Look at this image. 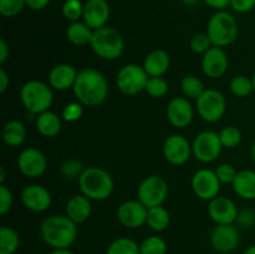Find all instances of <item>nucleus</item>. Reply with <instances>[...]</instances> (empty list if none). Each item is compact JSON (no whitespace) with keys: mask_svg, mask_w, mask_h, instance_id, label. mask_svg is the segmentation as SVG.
Here are the masks:
<instances>
[{"mask_svg":"<svg viewBox=\"0 0 255 254\" xmlns=\"http://www.w3.org/2000/svg\"><path fill=\"white\" fill-rule=\"evenodd\" d=\"M72 91L77 102L82 106L96 107L106 101L109 96V84L104 74L87 67L79 71Z\"/></svg>","mask_w":255,"mask_h":254,"instance_id":"f257e3e1","label":"nucleus"},{"mask_svg":"<svg viewBox=\"0 0 255 254\" xmlns=\"http://www.w3.org/2000/svg\"><path fill=\"white\" fill-rule=\"evenodd\" d=\"M40 236L52 249H70L77 238V224L66 214H52L40 224Z\"/></svg>","mask_w":255,"mask_h":254,"instance_id":"f03ea898","label":"nucleus"},{"mask_svg":"<svg viewBox=\"0 0 255 254\" xmlns=\"http://www.w3.org/2000/svg\"><path fill=\"white\" fill-rule=\"evenodd\" d=\"M80 191L91 201H105L114 192L115 182L106 169L97 166L86 167L79 178Z\"/></svg>","mask_w":255,"mask_h":254,"instance_id":"7ed1b4c3","label":"nucleus"},{"mask_svg":"<svg viewBox=\"0 0 255 254\" xmlns=\"http://www.w3.org/2000/svg\"><path fill=\"white\" fill-rule=\"evenodd\" d=\"M238 22L231 12L226 10L214 12L208 21L207 34L212 45L218 47L229 46L238 37Z\"/></svg>","mask_w":255,"mask_h":254,"instance_id":"20e7f679","label":"nucleus"},{"mask_svg":"<svg viewBox=\"0 0 255 254\" xmlns=\"http://www.w3.org/2000/svg\"><path fill=\"white\" fill-rule=\"evenodd\" d=\"M52 87L39 80H30L20 90V100L29 112L40 115L49 111L54 102Z\"/></svg>","mask_w":255,"mask_h":254,"instance_id":"39448f33","label":"nucleus"},{"mask_svg":"<svg viewBox=\"0 0 255 254\" xmlns=\"http://www.w3.org/2000/svg\"><path fill=\"white\" fill-rule=\"evenodd\" d=\"M91 49L95 54L104 60H116L122 55L125 49V41L122 35L116 29L110 26L100 27L94 30Z\"/></svg>","mask_w":255,"mask_h":254,"instance_id":"423d86ee","label":"nucleus"},{"mask_svg":"<svg viewBox=\"0 0 255 254\" xmlns=\"http://www.w3.org/2000/svg\"><path fill=\"white\" fill-rule=\"evenodd\" d=\"M148 79L149 76L143 66H139L137 64H128L122 66L117 72L116 85L124 95L133 96L146 90Z\"/></svg>","mask_w":255,"mask_h":254,"instance_id":"0eeeda50","label":"nucleus"},{"mask_svg":"<svg viewBox=\"0 0 255 254\" xmlns=\"http://www.w3.org/2000/svg\"><path fill=\"white\" fill-rule=\"evenodd\" d=\"M168 196V184L159 176H148L139 183L137 198L147 208H153L163 204Z\"/></svg>","mask_w":255,"mask_h":254,"instance_id":"6e6552de","label":"nucleus"},{"mask_svg":"<svg viewBox=\"0 0 255 254\" xmlns=\"http://www.w3.org/2000/svg\"><path fill=\"white\" fill-rule=\"evenodd\" d=\"M226 97L218 90H204L203 94L197 99V111L206 122H218L226 114Z\"/></svg>","mask_w":255,"mask_h":254,"instance_id":"1a4fd4ad","label":"nucleus"},{"mask_svg":"<svg viewBox=\"0 0 255 254\" xmlns=\"http://www.w3.org/2000/svg\"><path fill=\"white\" fill-rule=\"evenodd\" d=\"M223 144L219 133L214 131H203L198 133L192 143L194 157L202 163H211L221 154Z\"/></svg>","mask_w":255,"mask_h":254,"instance_id":"9d476101","label":"nucleus"},{"mask_svg":"<svg viewBox=\"0 0 255 254\" xmlns=\"http://www.w3.org/2000/svg\"><path fill=\"white\" fill-rule=\"evenodd\" d=\"M221 184L216 172L208 168L199 169L192 177V189L203 201H212L218 197Z\"/></svg>","mask_w":255,"mask_h":254,"instance_id":"9b49d317","label":"nucleus"},{"mask_svg":"<svg viewBox=\"0 0 255 254\" xmlns=\"http://www.w3.org/2000/svg\"><path fill=\"white\" fill-rule=\"evenodd\" d=\"M47 161L45 154L35 147H29L20 152L17 168L27 178H37L46 171Z\"/></svg>","mask_w":255,"mask_h":254,"instance_id":"f8f14e48","label":"nucleus"},{"mask_svg":"<svg viewBox=\"0 0 255 254\" xmlns=\"http://www.w3.org/2000/svg\"><path fill=\"white\" fill-rule=\"evenodd\" d=\"M241 242L239 232L233 224H217L211 234V246L218 253L228 254L236 251Z\"/></svg>","mask_w":255,"mask_h":254,"instance_id":"ddd939ff","label":"nucleus"},{"mask_svg":"<svg viewBox=\"0 0 255 254\" xmlns=\"http://www.w3.org/2000/svg\"><path fill=\"white\" fill-rule=\"evenodd\" d=\"M192 144L182 134H171L163 144V154L167 161L174 166H182L191 158Z\"/></svg>","mask_w":255,"mask_h":254,"instance_id":"4468645a","label":"nucleus"},{"mask_svg":"<svg viewBox=\"0 0 255 254\" xmlns=\"http://www.w3.org/2000/svg\"><path fill=\"white\" fill-rule=\"evenodd\" d=\"M148 208L139 201H127L120 204L117 209V219L124 227L136 229L147 223Z\"/></svg>","mask_w":255,"mask_h":254,"instance_id":"2eb2a0df","label":"nucleus"},{"mask_svg":"<svg viewBox=\"0 0 255 254\" xmlns=\"http://www.w3.org/2000/svg\"><path fill=\"white\" fill-rule=\"evenodd\" d=\"M21 202L31 212H45L51 206L52 197L41 184H29L21 192Z\"/></svg>","mask_w":255,"mask_h":254,"instance_id":"dca6fc26","label":"nucleus"},{"mask_svg":"<svg viewBox=\"0 0 255 254\" xmlns=\"http://www.w3.org/2000/svg\"><path fill=\"white\" fill-rule=\"evenodd\" d=\"M193 107L186 97H174L167 105V119L172 126L184 128L193 121Z\"/></svg>","mask_w":255,"mask_h":254,"instance_id":"f3484780","label":"nucleus"},{"mask_svg":"<svg viewBox=\"0 0 255 254\" xmlns=\"http://www.w3.org/2000/svg\"><path fill=\"white\" fill-rule=\"evenodd\" d=\"M208 213L212 221L217 224H233L237 222L239 212L232 199L228 197L218 196L209 201Z\"/></svg>","mask_w":255,"mask_h":254,"instance_id":"a211bd4d","label":"nucleus"},{"mask_svg":"<svg viewBox=\"0 0 255 254\" xmlns=\"http://www.w3.org/2000/svg\"><path fill=\"white\" fill-rule=\"evenodd\" d=\"M111 15V7L107 0H87L84 7V21L91 27L97 30L107 26V21Z\"/></svg>","mask_w":255,"mask_h":254,"instance_id":"6ab92c4d","label":"nucleus"},{"mask_svg":"<svg viewBox=\"0 0 255 254\" xmlns=\"http://www.w3.org/2000/svg\"><path fill=\"white\" fill-rule=\"evenodd\" d=\"M202 69L211 79H219L228 69V56L222 47L212 46L202 57Z\"/></svg>","mask_w":255,"mask_h":254,"instance_id":"aec40b11","label":"nucleus"},{"mask_svg":"<svg viewBox=\"0 0 255 254\" xmlns=\"http://www.w3.org/2000/svg\"><path fill=\"white\" fill-rule=\"evenodd\" d=\"M79 72L72 65L59 64L51 69L49 74L50 86L57 91H66L74 87Z\"/></svg>","mask_w":255,"mask_h":254,"instance_id":"412c9836","label":"nucleus"},{"mask_svg":"<svg viewBox=\"0 0 255 254\" xmlns=\"http://www.w3.org/2000/svg\"><path fill=\"white\" fill-rule=\"evenodd\" d=\"M66 216L76 224L84 223L90 218L92 212L91 199L87 198L84 194H75L70 197L66 202Z\"/></svg>","mask_w":255,"mask_h":254,"instance_id":"4be33fe9","label":"nucleus"},{"mask_svg":"<svg viewBox=\"0 0 255 254\" xmlns=\"http://www.w3.org/2000/svg\"><path fill=\"white\" fill-rule=\"evenodd\" d=\"M171 59L164 50L157 49L149 52L143 62V69L149 77H162L169 69Z\"/></svg>","mask_w":255,"mask_h":254,"instance_id":"5701e85b","label":"nucleus"},{"mask_svg":"<svg viewBox=\"0 0 255 254\" xmlns=\"http://www.w3.org/2000/svg\"><path fill=\"white\" fill-rule=\"evenodd\" d=\"M35 126L37 132L44 137H55L60 133L62 127L61 119L57 114L52 111H45L42 114L36 115Z\"/></svg>","mask_w":255,"mask_h":254,"instance_id":"b1692460","label":"nucleus"},{"mask_svg":"<svg viewBox=\"0 0 255 254\" xmlns=\"http://www.w3.org/2000/svg\"><path fill=\"white\" fill-rule=\"evenodd\" d=\"M234 192L244 199H255V172L252 169H242L233 181Z\"/></svg>","mask_w":255,"mask_h":254,"instance_id":"393cba45","label":"nucleus"},{"mask_svg":"<svg viewBox=\"0 0 255 254\" xmlns=\"http://www.w3.org/2000/svg\"><path fill=\"white\" fill-rule=\"evenodd\" d=\"M94 30L85 21H74L66 27V37L72 45L84 46L91 42Z\"/></svg>","mask_w":255,"mask_h":254,"instance_id":"a878e982","label":"nucleus"},{"mask_svg":"<svg viewBox=\"0 0 255 254\" xmlns=\"http://www.w3.org/2000/svg\"><path fill=\"white\" fill-rule=\"evenodd\" d=\"M25 137H26V128L24 124L17 120H11L2 127V139L6 146L19 147L25 141Z\"/></svg>","mask_w":255,"mask_h":254,"instance_id":"bb28decb","label":"nucleus"},{"mask_svg":"<svg viewBox=\"0 0 255 254\" xmlns=\"http://www.w3.org/2000/svg\"><path fill=\"white\" fill-rule=\"evenodd\" d=\"M171 223L169 212L164 207L158 206L148 209L147 213V226L154 232H163L168 228Z\"/></svg>","mask_w":255,"mask_h":254,"instance_id":"cd10ccee","label":"nucleus"},{"mask_svg":"<svg viewBox=\"0 0 255 254\" xmlns=\"http://www.w3.org/2000/svg\"><path fill=\"white\" fill-rule=\"evenodd\" d=\"M19 247V233L10 227L2 226L0 228V254H15Z\"/></svg>","mask_w":255,"mask_h":254,"instance_id":"c85d7f7f","label":"nucleus"},{"mask_svg":"<svg viewBox=\"0 0 255 254\" xmlns=\"http://www.w3.org/2000/svg\"><path fill=\"white\" fill-rule=\"evenodd\" d=\"M106 254H141L139 244L133 239L121 237L117 238L107 247Z\"/></svg>","mask_w":255,"mask_h":254,"instance_id":"c756f323","label":"nucleus"},{"mask_svg":"<svg viewBox=\"0 0 255 254\" xmlns=\"http://www.w3.org/2000/svg\"><path fill=\"white\" fill-rule=\"evenodd\" d=\"M182 92L184 94V96L189 97V99H198L202 94L204 92V85L202 82L201 79H198L197 76L193 75H189V76L183 77L181 82Z\"/></svg>","mask_w":255,"mask_h":254,"instance_id":"7c9ffc66","label":"nucleus"},{"mask_svg":"<svg viewBox=\"0 0 255 254\" xmlns=\"http://www.w3.org/2000/svg\"><path fill=\"white\" fill-rule=\"evenodd\" d=\"M139 252L141 254H166L167 243L158 236L147 237L139 244Z\"/></svg>","mask_w":255,"mask_h":254,"instance_id":"2f4dec72","label":"nucleus"},{"mask_svg":"<svg viewBox=\"0 0 255 254\" xmlns=\"http://www.w3.org/2000/svg\"><path fill=\"white\" fill-rule=\"evenodd\" d=\"M229 87H231L232 94L236 95L237 97H247L254 91L252 79L244 76V75L234 76L233 79H232Z\"/></svg>","mask_w":255,"mask_h":254,"instance_id":"473e14b6","label":"nucleus"},{"mask_svg":"<svg viewBox=\"0 0 255 254\" xmlns=\"http://www.w3.org/2000/svg\"><path fill=\"white\" fill-rule=\"evenodd\" d=\"M84 7L85 4L81 0H65L61 11L65 19L69 21H80V19L84 16Z\"/></svg>","mask_w":255,"mask_h":254,"instance_id":"72a5a7b5","label":"nucleus"},{"mask_svg":"<svg viewBox=\"0 0 255 254\" xmlns=\"http://www.w3.org/2000/svg\"><path fill=\"white\" fill-rule=\"evenodd\" d=\"M168 82L163 77H149L144 91L154 99H161L168 92Z\"/></svg>","mask_w":255,"mask_h":254,"instance_id":"f704fd0d","label":"nucleus"},{"mask_svg":"<svg viewBox=\"0 0 255 254\" xmlns=\"http://www.w3.org/2000/svg\"><path fill=\"white\" fill-rule=\"evenodd\" d=\"M219 137H221V142L223 147H226V148H234V147H237L241 143L242 132L237 127L228 126L222 129Z\"/></svg>","mask_w":255,"mask_h":254,"instance_id":"c9c22d12","label":"nucleus"},{"mask_svg":"<svg viewBox=\"0 0 255 254\" xmlns=\"http://www.w3.org/2000/svg\"><path fill=\"white\" fill-rule=\"evenodd\" d=\"M26 6V0H0V14L4 17H14Z\"/></svg>","mask_w":255,"mask_h":254,"instance_id":"e433bc0d","label":"nucleus"},{"mask_svg":"<svg viewBox=\"0 0 255 254\" xmlns=\"http://www.w3.org/2000/svg\"><path fill=\"white\" fill-rule=\"evenodd\" d=\"M84 164H82L81 161L75 158H70L66 159L64 163L61 164V174L64 176V178L66 179H75L80 178L81 173L84 172Z\"/></svg>","mask_w":255,"mask_h":254,"instance_id":"4c0bfd02","label":"nucleus"},{"mask_svg":"<svg viewBox=\"0 0 255 254\" xmlns=\"http://www.w3.org/2000/svg\"><path fill=\"white\" fill-rule=\"evenodd\" d=\"M189 46H191L192 51H194L196 54H206L213 45H212V41L211 39H209L208 34L206 32V34L194 35L191 39Z\"/></svg>","mask_w":255,"mask_h":254,"instance_id":"58836bf2","label":"nucleus"},{"mask_svg":"<svg viewBox=\"0 0 255 254\" xmlns=\"http://www.w3.org/2000/svg\"><path fill=\"white\" fill-rule=\"evenodd\" d=\"M84 114V107L80 102H70L62 110V119L67 122H75L81 119Z\"/></svg>","mask_w":255,"mask_h":254,"instance_id":"ea45409f","label":"nucleus"},{"mask_svg":"<svg viewBox=\"0 0 255 254\" xmlns=\"http://www.w3.org/2000/svg\"><path fill=\"white\" fill-rule=\"evenodd\" d=\"M214 172H216L219 182L224 184L233 183L234 178H236L237 173H238V172L236 171V168H234V166H232V164L229 163H221L217 167Z\"/></svg>","mask_w":255,"mask_h":254,"instance_id":"a19ab883","label":"nucleus"},{"mask_svg":"<svg viewBox=\"0 0 255 254\" xmlns=\"http://www.w3.org/2000/svg\"><path fill=\"white\" fill-rule=\"evenodd\" d=\"M14 197L12 192L5 184H0V214L5 216L11 209Z\"/></svg>","mask_w":255,"mask_h":254,"instance_id":"79ce46f5","label":"nucleus"},{"mask_svg":"<svg viewBox=\"0 0 255 254\" xmlns=\"http://www.w3.org/2000/svg\"><path fill=\"white\" fill-rule=\"evenodd\" d=\"M237 222L243 228H252L255 224V211L251 208H246L241 211L237 217Z\"/></svg>","mask_w":255,"mask_h":254,"instance_id":"37998d69","label":"nucleus"},{"mask_svg":"<svg viewBox=\"0 0 255 254\" xmlns=\"http://www.w3.org/2000/svg\"><path fill=\"white\" fill-rule=\"evenodd\" d=\"M231 7L237 12H249L255 7V0H231Z\"/></svg>","mask_w":255,"mask_h":254,"instance_id":"c03bdc74","label":"nucleus"},{"mask_svg":"<svg viewBox=\"0 0 255 254\" xmlns=\"http://www.w3.org/2000/svg\"><path fill=\"white\" fill-rule=\"evenodd\" d=\"M209 7L221 11V10H226L227 7L231 6V0H203Z\"/></svg>","mask_w":255,"mask_h":254,"instance_id":"a18cd8bd","label":"nucleus"},{"mask_svg":"<svg viewBox=\"0 0 255 254\" xmlns=\"http://www.w3.org/2000/svg\"><path fill=\"white\" fill-rule=\"evenodd\" d=\"M51 0H26V6L31 10L39 11V10L45 9L50 4Z\"/></svg>","mask_w":255,"mask_h":254,"instance_id":"49530a36","label":"nucleus"},{"mask_svg":"<svg viewBox=\"0 0 255 254\" xmlns=\"http://www.w3.org/2000/svg\"><path fill=\"white\" fill-rule=\"evenodd\" d=\"M10 85V77L4 69H0V92L4 94Z\"/></svg>","mask_w":255,"mask_h":254,"instance_id":"de8ad7c7","label":"nucleus"},{"mask_svg":"<svg viewBox=\"0 0 255 254\" xmlns=\"http://www.w3.org/2000/svg\"><path fill=\"white\" fill-rule=\"evenodd\" d=\"M10 54V49H9V45L6 44L5 40H0V64H5V61L7 60Z\"/></svg>","mask_w":255,"mask_h":254,"instance_id":"09e8293b","label":"nucleus"},{"mask_svg":"<svg viewBox=\"0 0 255 254\" xmlns=\"http://www.w3.org/2000/svg\"><path fill=\"white\" fill-rule=\"evenodd\" d=\"M49 254H75L70 249H52Z\"/></svg>","mask_w":255,"mask_h":254,"instance_id":"8fccbe9b","label":"nucleus"},{"mask_svg":"<svg viewBox=\"0 0 255 254\" xmlns=\"http://www.w3.org/2000/svg\"><path fill=\"white\" fill-rule=\"evenodd\" d=\"M5 176H6V174H5V168L1 166L0 167V184H4Z\"/></svg>","mask_w":255,"mask_h":254,"instance_id":"3c124183","label":"nucleus"},{"mask_svg":"<svg viewBox=\"0 0 255 254\" xmlns=\"http://www.w3.org/2000/svg\"><path fill=\"white\" fill-rule=\"evenodd\" d=\"M181 1L183 2L184 5H187V6H193V5H196L199 0H181Z\"/></svg>","mask_w":255,"mask_h":254,"instance_id":"603ef678","label":"nucleus"},{"mask_svg":"<svg viewBox=\"0 0 255 254\" xmlns=\"http://www.w3.org/2000/svg\"><path fill=\"white\" fill-rule=\"evenodd\" d=\"M243 254H255V246H252V247H249V248L247 249V251L244 252Z\"/></svg>","mask_w":255,"mask_h":254,"instance_id":"864d4df0","label":"nucleus"},{"mask_svg":"<svg viewBox=\"0 0 255 254\" xmlns=\"http://www.w3.org/2000/svg\"><path fill=\"white\" fill-rule=\"evenodd\" d=\"M251 152H252V157H253V159L255 161V142L253 144H252V149H251Z\"/></svg>","mask_w":255,"mask_h":254,"instance_id":"5fc2aeb1","label":"nucleus"},{"mask_svg":"<svg viewBox=\"0 0 255 254\" xmlns=\"http://www.w3.org/2000/svg\"><path fill=\"white\" fill-rule=\"evenodd\" d=\"M252 82H253V89H254V91H255V71H254L253 76H252Z\"/></svg>","mask_w":255,"mask_h":254,"instance_id":"6e6d98bb","label":"nucleus"}]
</instances>
